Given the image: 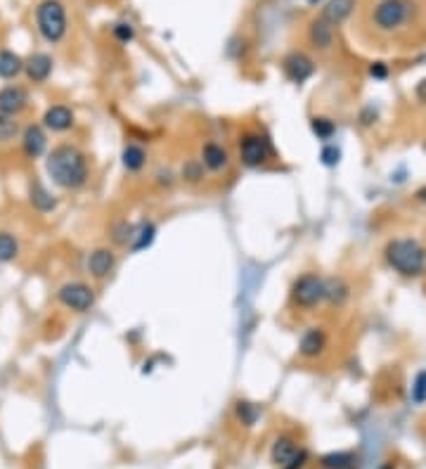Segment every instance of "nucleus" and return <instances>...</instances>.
I'll return each mask as SVG.
<instances>
[{"label": "nucleus", "instance_id": "obj_32", "mask_svg": "<svg viewBox=\"0 0 426 469\" xmlns=\"http://www.w3.org/2000/svg\"><path fill=\"white\" fill-rule=\"evenodd\" d=\"M114 36L121 43H128V41H133L135 31H133V27H130V24H116V27H114Z\"/></svg>", "mask_w": 426, "mask_h": 469}, {"label": "nucleus", "instance_id": "obj_9", "mask_svg": "<svg viewBox=\"0 0 426 469\" xmlns=\"http://www.w3.org/2000/svg\"><path fill=\"white\" fill-rule=\"evenodd\" d=\"M27 102H29V97L20 86H8V88L0 90V114L17 116L24 107H27Z\"/></svg>", "mask_w": 426, "mask_h": 469}, {"label": "nucleus", "instance_id": "obj_33", "mask_svg": "<svg viewBox=\"0 0 426 469\" xmlns=\"http://www.w3.org/2000/svg\"><path fill=\"white\" fill-rule=\"evenodd\" d=\"M369 74H372L374 79H386L388 76V69L384 62H374L372 67H369Z\"/></svg>", "mask_w": 426, "mask_h": 469}, {"label": "nucleus", "instance_id": "obj_14", "mask_svg": "<svg viewBox=\"0 0 426 469\" xmlns=\"http://www.w3.org/2000/svg\"><path fill=\"white\" fill-rule=\"evenodd\" d=\"M202 164L209 168V171H223V168H228L230 164V154L228 149L223 145H218V142H206L202 147Z\"/></svg>", "mask_w": 426, "mask_h": 469}, {"label": "nucleus", "instance_id": "obj_4", "mask_svg": "<svg viewBox=\"0 0 426 469\" xmlns=\"http://www.w3.org/2000/svg\"><path fill=\"white\" fill-rule=\"evenodd\" d=\"M291 301L298 308H315L324 301V280L315 273H305L291 285Z\"/></svg>", "mask_w": 426, "mask_h": 469}, {"label": "nucleus", "instance_id": "obj_21", "mask_svg": "<svg viewBox=\"0 0 426 469\" xmlns=\"http://www.w3.org/2000/svg\"><path fill=\"white\" fill-rule=\"evenodd\" d=\"M22 69H24V62L20 55L10 53V50L0 53V79H15Z\"/></svg>", "mask_w": 426, "mask_h": 469}, {"label": "nucleus", "instance_id": "obj_36", "mask_svg": "<svg viewBox=\"0 0 426 469\" xmlns=\"http://www.w3.org/2000/svg\"><path fill=\"white\" fill-rule=\"evenodd\" d=\"M308 3H312V5H315V3H317V0H308Z\"/></svg>", "mask_w": 426, "mask_h": 469}, {"label": "nucleus", "instance_id": "obj_5", "mask_svg": "<svg viewBox=\"0 0 426 469\" xmlns=\"http://www.w3.org/2000/svg\"><path fill=\"white\" fill-rule=\"evenodd\" d=\"M410 12L412 8L407 0H381L374 10V24L381 31H396L407 22Z\"/></svg>", "mask_w": 426, "mask_h": 469}, {"label": "nucleus", "instance_id": "obj_34", "mask_svg": "<svg viewBox=\"0 0 426 469\" xmlns=\"http://www.w3.org/2000/svg\"><path fill=\"white\" fill-rule=\"evenodd\" d=\"M415 95H417L419 102H424V104H426V79H424V81H419V83H417Z\"/></svg>", "mask_w": 426, "mask_h": 469}, {"label": "nucleus", "instance_id": "obj_22", "mask_svg": "<svg viewBox=\"0 0 426 469\" xmlns=\"http://www.w3.org/2000/svg\"><path fill=\"white\" fill-rule=\"evenodd\" d=\"M310 130L317 140H331L336 133V123L327 116H312L310 118Z\"/></svg>", "mask_w": 426, "mask_h": 469}, {"label": "nucleus", "instance_id": "obj_11", "mask_svg": "<svg viewBox=\"0 0 426 469\" xmlns=\"http://www.w3.org/2000/svg\"><path fill=\"white\" fill-rule=\"evenodd\" d=\"M324 348H327V334L320 327H310L308 332H303V337H301L298 341V353L303 355V358H317Z\"/></svg>", "mask_w": 426, "mask_h": 469}, {"label": "nucleus", "instance_id": "obj_31", "mask_svg": "<svg viewBox=\"0 0 426 469\" xmlns=\"http://www.w3.org/2000/svg\"><path fill=\"white\" fill-rule=\"evenodd\" d=\"M202 168H204L202 161H187V164L183 166V178L197 183V180H202Z\"/></svg>", "mask_w": 426, "mask_h": 469}, {"label": "nucleus", "instance_id": "obj_24", "mask_svg": "<svg viewBox=\"0 0 426 469\" xmlns=\"http://www.w3.org/2000/svg\"><path fill=\"white\" fill-rule=\"evenodd\" d=\"M156 237V225L154 223H142L140 228H135V237H133V252H142L154 242Z\"/></svg>", "mask_w": 426, "mask_h": 469}, {"label": "nucleus", "instance_id": "obj_17", "mask_svg": "<svg viewBox=\"0 0 426 469\" xmlns=\"http://www.w3.org/2000/svg\"><path fill=\"white\" fill-rule=\"evenodd\" d=\"M310 43L320 50H327L334 43V24H329L324 17H317L310 24Z\"/></svg>", "mask_w": 426, "mask_h": 469}, {"label": "nucleus", "instance_id": "obj_7", "mask_svg": "<svg viewBox=\"0 0 426 469\" xmlns=\"http://www.w3.org/2000/svg\"><path fill=\"white\" fill-rule=\"evenodd\" d=\"M57 299L67 306V308H71L76 313H85V311H90L92 306H95V292H92L90 287L83 285V283H67V285H62L60 292H57Z\"/></svg>", "mask_w": 426, "mask_h": 469}, {"label": "nucleus", "instance_id": "obj_1", "mask_svg": "<svg viewBox=\"0 0 426 469\" xmlns=\"http://www.w3.org/2000/svg\"><path fill=\"white\" fill-rule=\"evenodd\" d=\"M48 173L60 187L64 190H76L83 187L88 180V159L78 147L74 145H57L48 156Z\"/></svg>", "mask_w": 426, "mask_h": 469}, {"label": "nucleus", "instance_id": "obj_16", "mask_svg": "<svg viewBox=\"0 0 426 469\" xmlns=\"http://www.w3.org/2000/svg\"><path fill=\"white\" fill-rule=\"evenodd\" d=\"M46 145H48V137L43 133L41 126H29L24 130V137H22V147H24V154L29 156V159H36V156H41L46 152Z\"/></svg>", "mask_w": 426, "mask_h": 469}, {"label": "nucleus", "instance_id": "obj_20", "mask_svg": "<svg viewBox=\"0 0 426 469\" xmlns=\"http://www.w3.org/2000/svg\"><path fill=\"white\" fill-rule=\"evenodd\" d=\"M348 292H350V287L343 283L341 278L324 280V301H329V304H343L348 299Z\"/></svg>", "mask_w": 426, "mask_h": 469}, {"label": "nucleus", "instance_id": "obj_30", "mask_svg": "<svg viewBox=\"0 0 426 469\" xmlns=\"http://www.w3.org/2000/svg\"><path fill=\"white\" fill-rule=\"evenodd\" d=\"M320 161H322L324 166H336L341 161V149L336 145H324L322 152H320Z\"/></svg>", "mask_w": 426, "mask_h": 469}, {"label": "nucleus", "instance_id": "obj_18", "mask_svg": "<svg viewBox=\"0 0 426 469\" xmlns=\"http://www.w3.org/2000/svg\"><path fill=\"white\" fill-rule=\"evenodd\" d=\"M353 8H355V0H329L327 8H324V12H322V17L329 24H334L336 27V24L348 20Z\"/></svg>", "mask_w": 426, "mask_h": 469}, {"label": "nucleus", "instance_id": "obj_19", "mask_svg": "<svg viewBox=\"0 0 426 469\" xmlns=\"http://www.w3.org/2000/svg\"><path fill=\"white\" fill-rule=\"evenodd\" d=\"M121 159H123V168H126V171H130V173H135V171H140V168L145 166L147 154H145V149H142L140 145L130 142V145L123 147Z\"/></svg>", "mask_w": 426, "mask_h": 469}, {"label": "nucleus", "instance_id": "obj_15", "mask_svg": "<svg viewBox=\"0 0 426 469\" xmlns=\"http://www.w3.org/2000/svg\"><path fill=\"white\" fill-rule=\"evenodd\" d=\"M24 72H27V76L34 81V83H43V81H48V76L53 74V60L43 53H36L24 62Z\"/></svg>", "mask_w": 426, "mask_h": 469}, {"label": "nucleus", "instance_id": "obj_10", "mask_svg": "<svg viewBox=\"0 0 426 469\" xmlns=\"http://www.w3.org/2000/svg\"><path fill=\"white\" fill-rule=\"evenodd\" d=\"M298 453H301V448L296 446V441H294L291 436H280V439L273 443L270 458H273L275 465H280L282 469H287L294 460L298 458Z\"/></svg>", "mask_w": 426, "mask_h": 469}, {"label": "nucleus", "instance_id": "obj_23", "mask_svg": "<svg viewBox=\"0 0 426 469\" xmlns=\"http://www.w3.org/2000/svg\"><path fill=\"white\" fill-rule=\"evenodd\" d=\"M20 254V242L15 240L10 233L0 230V264H10Z\"/></svg>", "mask_w": 426, "mask_h": 469}, {"label": "nucleus", "instance_id": "obj_29", "mask_svg": "<svg viewBox=\"0 0 426 469\" xmlns=\"http://www.w3.org/2000/svg\"><path fill=\"white\" fill-rule=\"evenodd\" d=\"M17 133H20V123L15 121V116L0 114V142H10Z\"/></svg>", "mask_w": 426, "mask_h": 469}, {"label": "nucleus", "instance_id": "obj_25", "mask_svg": "<svg viewBox=\"0 0 426 469\" xmlns=\"http://www.w3.org/2000/svg\"><path fill=\"white\" fill-rule=\"evenodd\" d=\"M235 412H237V417H240V422L244 424V427H254L256 420L261 417V408L256 403H249V401H237Z\"/></svg>", "mask_w": 426, "mask_h": 469}, {"label": "nucleus", "instance_id": "obj_13", "mask_svg": "<svg viewBox=\"0 0 426 469\" xmlns=\"http://www.w3.org/2000/svg\"><path fill=\"white\" fill-rule=\"evenodd\" d=\"M43 123H46V128L55 130V133H64V130L74 126V111L64 107V104H55V107L46 111Z\"/></svg>", "mask_w": 426, "mask_h": 469}, {"label": "nucleus", "instance_id": "obj_35", "mask_svg": "<svg viewBox=\"0 0 426 469\" xmlns=\"http://www.w3.org/2000/svg\"><path fill=\"white\" fill-rule=\"evenodd\" d=\"M417 197L422 199V202H426V190H419V192H417Z\"/></svg>", "mask_w": 426, "mask_h": 469}, {"label": "nucleus", "instance_id": "obj_28", "mask_svg": "<svg viewBox=\"0 0 426 469\" xmlns=\"http://www.w3.org/2000/svg\"><path fill=\"white\" fill-rule=\"evenodd\" d=\"M410 401L415 405L426 403V370L417 372L415 381H412V389H410Z\"/></svg>", "mask_w": 426, "mask_h": 469}, {"label": "nucleus", "instance_id": "obj_8", "mask_svg": "<svg viewBox=\"0 0 426 469\" xmlns=\"http://www.w3.org/2000/svg\"><path fill=\"white\" fill-rule=\"evenodd\" d=\"M282 69H284V76L291 83H303V81H308L315 74V64H312V60L305 53H289L282 60Z\"/></svg>", "mask_w": 426, "mask_h": 469}, {"label": "nucleus", "instance_id": "obj_26", "mask_svg": "<svg viewBox=\"0 0 426 469\" xmlns=\"http://www.w3.org/2000/svg\"><path fill=\"white\" fill-rule=\"evenodd\" d=\"M353 462H355V458L350 453H329V455H324L322 460H320V465H322L324 469H350L353 467Z\"/></svg>", "mask_w": 426, "mask_h": 469}, {"label": "nucleus", "instance_id": "obj_27", "mask_svg": "<svg viewBox=\"0 0 426 469\" xmlns=\"http://www.w3.org/2000/svg\"><path fill=\"white\" fill-rule=\"evenodd\" d=\"M31 204H34L36 209H41V211L55 209V199L50 197V192H48L41 183H34V185H31Z\"/></svg>", "mask_w": 426, "mask_h": 469}, {"label": "nucleus", "instance_id": "obj_12", "mask_svg": "<svg viewBox=\"0 0 426 469\" xmlns=\"http://www.w3.org/2000/svg\"><path fill=\"white\" fill-rule=\"evenodd\" d=\"M116 268V256L111 249H95L88 256V271L92 278H106Z\"/></svg>", "mask_w": 426, "mask_h": 469}, {"label": "nucleus", "instance_id": "obj_2", "mask_svg": "<svg viewBox=\"0 0 426 469\" xmlns=\"http://www.w3.org/2000/svg\"><path fill=\"white\" fill-rule=\"evenodd\" d=\"M386 264L403 278H419L426 268V249L410 237L393 240L386 245Z\"/></svg>", "mask_w": 426, "mask_h": 469}, {"label": "nucleus", "instance_id": "obj_6", "mask_svg": "<svg viewBox=\"0 0 426 469\" xmlns=\"http://www.w3.org/2000/svg\"><path fill=\"white\" fill-rule=\"evenodd\" d=\"M270 154H273V147H270V142L266 140V135L244 133L240 137V159L244 166L259 168L270 159Z\"/></svg>", "mask_w": 426, "mask_h": 469}, {"label": "nucleus", "instance_id": "obj_3", "mask_svg": "<svg viewBox=\"0 0 426 469\" xmlns=\"http://www.w3.org/2000/svg\"><path fill=\"white\" fill-rule=\"evenodd\" d=\"M36 20H39V31L43 39L50 43H57L64 39L67 34V12L64 5L60 0H43L36 12Z\"/></svg>", "mask_w": 426, "mask_h": 469}]
</instances>
